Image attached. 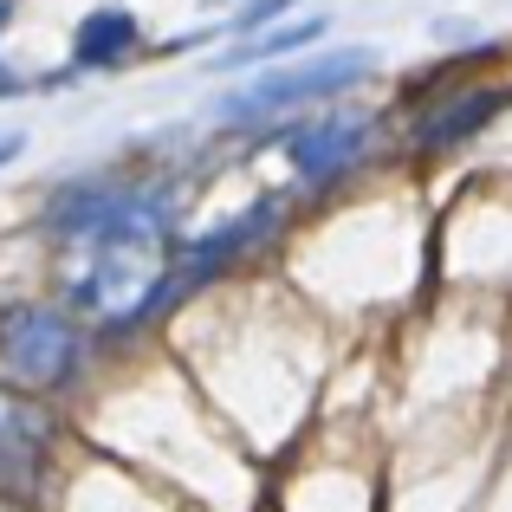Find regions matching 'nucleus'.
<instances>
[{
  "instance_id": "nucleus-1",
  "label": "nucleus",
  "mask_w": 512,
  "mask_h": 512,
  "mask_svg": "<svg viewBox=\"0 0 512 512\" xmlns=\"http://www.w3.org/2000/svg\"><path fill=\"white\" fill-rule=\"evenodd\" d=\"M91 266L78 279V299L91 305L98 318H143L163 292L169 273V214L156 195H130L117 208L111 227L91 234Z\"/></svg>"
},
{
  "instance_id": "nucleus-2",
  "label": "nucleus",
  "mask_w": 512,
  "mask_h": 512,
  "mask_svg": "<svg viewBox=\"0 0 512 512\" xmlns=\"http://www.w3.org/2000/svg\"><path fill=\"white\" fill-rule=\"evenodd\" d=\"M363 72H370V52H338V59L286 65V72L260 78L253 91H240V98L227 104V117H234V124H260V117L286 111V104H305V98H325V91H344V85H357Z\"/></svg>"
},
{
  "instance_id": "nucleus-3",
  "label": "nucleus",
  "mask_w": 512,
  "mask_h": 512,
  "mask_svg": "<svg viewBox=\"0 0 512 512\" xmlns=\"http://www.w3.org/2000/svg\"><path fill=\"white\" fill-rule=\"evenodd\" d=\"M0 350H7V363L20 376L59 383V376L72 370V357H78V331L65 325L59 312H13L7 325H0Z\"/></svg>"
},
{
  "instance_id": "nucleus-4",
  "label": "nucleus",
  "mask_w": 512,
  "mask_h": 512,
  "mask_svg": "<svg viewBox=\"0 0 512 512\" xmlns=\"http://www.w3.org/2000/svg\"><path fill=\"white\" fill-rule=\"evenodd\" d=\"M363 137H370V124H363L357 111H325L318 124H299L286 137V150H292V163H299V175L305 182H325V175H338V169H350L363 156Z\"/></svg>"
},
{
  "instance_id": "nucleus-5",
  "label": "nucleus",
  "mask_w": 512,
  "mask_h": 512,
  "mask_svg": "<svg viewBox=\"0 0 512 512\" xmlns=\"http://www.w3.org/2000/svg\"><path fill=\"white\" fill-rule=\"evenodd\" d=\"M273 214H279V201H260V208L247 214V221H234V227H221V234H208L201 247H188L182 253V279H208L221 260H234V253H247L253 240L273 227Z\"/></svg>"
},
{
  "instance_id": "nucleus-6",
  "label": "nucleus",
  "mask_w": 512,
  "mask_h": 512,
  "mask_svg": "<svg viewBox=\"0 0 512 512\" xmlns=\"http://www.w3.org/2000/svg\"><path fill=\"white\" fill-rule=\"evenodd\" d=\"M130 46H137V20H130L124 7H98V13H85V26H78L72 59L78 65H117Z\"/></svg>"
},
{
  "instance_id": "nucleus-7",
  "label": "nucleus",
  "mask_w": 512,
  "mask_h": 512,
  "mask_svg": "<svg viewBox=\"0 0 512 512\" xmlns=\"http://www.w3.org/2000/svg\"><path fill=\"white\" fill-rule=\"evenodd\" d=\"M39 435H46V415L26 409V402H13V396H0V454L26 461V454L39 448Z\"/></svg>"
},
{
  "instance_id": "nucleus-8",
  "label": "nucleus",
  "mask_w": 512,
  "mask_h": 512,
  "mask_svg": "<svg viewBox=\"0 0 512 512\" xmlns=\"http://www.w3.org/2000/svg\"><path fill=\"white\" fill-rule=\"evenodd\" d=\"M13 150H20V137H0V163H7V156H13Z\"/></svg>"
},
{
  "instance_id": "nucleus-9",
  "label": "nucleus",
  "mask_w": 512,
  "mask_h": 512,
  "mask_svg": "<svg viewBox=\"0 0 512 512\" xmlns=\"http://www.w3.org/2000/svg\"><path fill=\"white\" fill-rule=\"evenodd\" d=\"M0 26H7V0H0Z\"/></svg>"
}]
</instances>
